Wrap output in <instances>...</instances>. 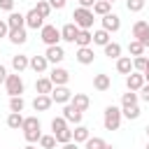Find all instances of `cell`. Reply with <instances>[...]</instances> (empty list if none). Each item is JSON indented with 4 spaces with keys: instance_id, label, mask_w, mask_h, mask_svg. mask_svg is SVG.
Segmentation results:
<instances>
[{
    "instance_id": "cell-1",
    "label": "cell",
    "mask_w": 149,
    "mask_h": 149,
    "mask_svg": "<svg viewBox=\"0 0 149 149\" xmlns=\"http://www.w3.org/2000/svg\"><path fill=\"white\" fill-rule=\"evenodd\" d=\"M102 126H105V130H119V126H121V109H119V107H114V105L105 107Z\"/></svg>"
},
{
    "instance_id": "cell-2",
    "label": "cell",
    "mask_w": 149,
    "mask_h": 149,
    "mask_svg": "<svg viewBox=\"0 0 149 149\" xmlns=\"http://www.w3.org/2000/svg\"><path fill=\"white\" fill-rule=\"evenodd\" d=\"M72 19H74V26L79 30H88L93 26V12L91 9H84V7H77L72 12Z\"/></svg>"
},
{
    "instance_id": "cell-3",
    "label": "cell",
    "mask_w": 149,
    "mask_h": 149,
    "mask_svg": "<svg viewBox=\"0 0 149 149\" xmlns=\"http://www.w3.org/2000/svg\"><path fill=\"white\" fill-rule=\"evenodd\" d=\"M40 37H42V42H44L47 47H56V44L61 42V30H58L56 26H51V23H44V26L40 28Z\"/></svg>"
},
{
    "instance_id": "cell-4",
    "label": "cell",
    "mask_w": 149,
    "mask_h": 149,
    "mask_svg": "<svg viewBox=\"0 0 149 149\" xmlns=\"http://www.w3.org/2000/svg\"><path fill=\"white\" fill-rule=\"evenodd\" d=\"M23 79H21V74H7V79H5V91L9 93V98H16V95H21L23 93Z\"/></svg>"
},
{
    "instance_id": "cell-5",
    "label": "cell",
    "mask_w": 149,
    "mask_h": 149,
    "mask_svg": "<svg viewBox=\"0 0 149 149\" xmlns=\"http://www.w3.org/2000/svg\"><path fill=\"white\" fill-rule=\"evenodd\" d=\"M49 95H51V102H58V105H68L72 100V91L68 86H54Z\"/></svg>"
},
{
    "instance_id": "cell-6",
    "label": "cell",
    "mask_w": 149,
    "mask_h": 149,
    "mask_svg": "<svg viewBox=\"0 0 149 149\" xmlns=\"http://www.w3.org/2000/svg\"><path fill=\"white\" fill-rule=\"evenodd\" d=\"M81 116H84V112H79L72 102H68V105H63V119L68 121V123H74V126H79L81 123Z\"/></svg>"
},
{
    "instance_id": "cell-7",
    "label": "cell",
    "mask_w": 149,
    "mask_h": 149,
    "mask_svg": "<svg viewBox=\"0 0 149 149\" xmlns=\"http://www.w3.org/2000/svg\"><path fill=\"white\" fill-rule=\"evenodd\" d=\"M49 79H51L54 86H68V81H70V72H68L65 68H54L51 74H49Z\"/></svg>"
},
{
    "instance_id": "cell-8",
    "label": "cell",
    "mask_w": 149,
    "mask_h": 149,
    "mask_svg": "<svg viewBox=\"0 0 149 149\" xmlns=\"http://www.w3.org/2000/svg\"><path fill=\"white\" fill-rule=\"evenodd\" d=\"M23 16H26V28H33V30H40V28L44 26V19H42V16L37 14V9H35V7H33V9L28 12V14H23Z\"/></svg>"
},
{
    "instance_id": "cell-9",
    "label": "cell",
    "mask_w": 149,
    "mask_h": 149,
    "mask_svg": "<svg viewBox=\"0 0 149 149\" xmlns=\"http://www.w3.org/2000/svg\"><path fill=\"white\" fill-rule=\"evenodd\" d=\"M119 28H121V19H119L116 14L109 12V14L102 16V30H107V33H116Z\"/></svg>"
},
{
    "instance_id": "cell-10",
    "label": "cell",
    "mask_w": 149,
    "mask_h": 149,
    "mask_svg": "<svg viewBox=\"0 0 149 149\" xmlns=\"http://www.w3.org/2000/svg\"><path fill=\"white\" fill-rule=\"evenodd\" d=\"M44 58H47L49 63H61V61L65 58V51H63V47H61V44H56V47H47Z\"/></svg>"
},
{
    "instance_id": "cell-11",
    "label": "cell",
    "mask_w": 149,
    "mask_h": 149,
    "mask_svg": "<svg viewBox=\"0 0 149 149\" xmlns=\"http://www.w3.org/2000/svg\"><path fill=\"white\" fill-rule=\"evenodd\" d=\"M126 86H128V91H140L142 86H144V77H142V72H130L128 77H126Z\"/></svg>"
},
{
    "instance_id": "cell-12",
    "label": "cell",
    "mask_w": 149,
    "mask_h": 149,
    "mask_svg": "<svg viewBox=\"0 0 149 149\" xmlns=\"http://www.w3.org/2000/svg\"><path fill=\"white\" fill-rule=\"evenodd\" d=\"M7 26H9V30L26 28V16L19 14V12H9V16H7Z\"/></svg>"
},
{
    "instance_id": "cell-13",
    "label": "cell",
    "mask_w": 149,
    "mask_h": 149,
    "mask_svg": "<svg viewBox=\"0 0 149 149\" xmlns=\"http://www.w3.org/2000/svg\"><path fill=\"white\" fill-rule=\"evenodd\" d=\"M93 58H95V54H93L91 47H79V49H77V61H79L81 65H91Z\"/></svg>"
},
{
    "instance_id": "cell-14",
    "label": "cell",
    "mask_w": 149,
    "mask_h": 149,
    "mask_svg": "<svg viewBox=\"0 0 149 149\" xmlns=\"http://www.w3.org/2000/svg\"><path fill=\"white\" fill-rule=\"evenodd\" d=\"M35 91H37V95H49V93L54 91L51 79H49V77H40V79L35 81Z\"/></svg>"
},
{
    "instance_id": "cell-15",
    "label": "cell",
    "mask_w": 149,
    "mask_h": 149,
    "mask_svg": "<svg viewBox=\"0 0 149 149\" xmlns=\"http://www.w3.org/2000/svg\"><path fill=\"white\" fill-rule=\"evenodd\" d=\"M116 72H119V74H130V72H133V61H130V56H119V58H116Z\"/></svg>"
},
{
    "instance_id": "cell-16",
    "label": "cell",
    "mask_w": 149,
    "mask_h": 149,
    "mask_svg": "<svg viewBox=\"0 0 149 149\" xmlns=\"http://www.w3.org/2000/svg\"><path fill=\"white\" fill-rule=\"evenodd\" d=\"M109 86H112V79H109V74L100 72V74H95V77H93V88H95V91H107Z\"/></svg>"
},
{
    "instance_id": "cell-17",
    "label": "cell",
    "mask_w": 149,
    "mask_h": 149,
    "mask_svg": "<svg viewBox=\"0 0 149 149\" xmlns=\"http://www.w3.org/2000/svg\"><path fill=\"white\" fill-rule=\"evenodd\" d=\"M79 112H86L88 109V105H91V100H88V95L86 93H72V100H70Z\"/></svg>"
},
{
    "instance_id": "cell-18",
    "label": "cell",
    "mask_w": 149,
    "mask_h": 149,
    "mask_svg": "<svg viewBox=\"0 0 149 149\" xmlns=\"http://www.w3.org/2000/svg\"><path fill=\"white\" fill-rule=\"evenodd\" d=\"M51 105H54L51 95H35V100H33V109L35 112H47Z\"/></svg>"
},
{
    "instance_id": "cell-19",
    "label": "cell",
    "mask_w": 149,
    "mask_h": 149,
    "mask_svg": "<svg viewBox=\"0 0 149 149\" xmlns=\"http://www.w3.org/2000/svg\"><path fill=\"white\" fill-rule=\"evenodd\" d=\"M77 33H79V28H77L74 23H65V26L61 28V40H65V42H74Z\"/></svg>"
},
{
    "instance_id": "cell-20",
    "label": "cell",
    "mask_w": 149,
    "mask_h": 149,
    "mask_svg": "<svg viewBox=\"0 0 149 149\" xmlns=\"http://www.w3.org/2000/svg\"><path fill=\"white\" fill-rule=\"evenodd\" d=\"M28 65H30V58H28V56H21V54L12 56V68H14V72H16V74H19V72H23Z\"/></svg>"
},
{
    "instance_id": "cell-21",
    "label": "cell",
    "mask_w": 149,
    "mask_h": 149,
    "mask_svg": "<svg viewBox=\"0 0 149 149\" xmlns=\"http://www.w3.org/2000/svg\"><path fill=\"white\" fill-rule=\"evenodd\" d=\"M7 37H9V42H12V44H26L28 33H26V28H19V30H9V33H7Z\"/></svg>"
},
{
    "instance_id": "cell-22",
    "label": "cell",
    "mask_w": 149,
    "mask_h": 149,
    "mask_svg": "<svg viewBox=\"0 0 149 149\" xmlns=\"http://www.w3.org/2000/svg\"><path fill=\"white\" fill-rule=\"evenodd\" d=\"M28 68H33V70H35L37 74H42V72H44V70L49 68V61H47L44 56H33V58H30V65H28Z\"/></svg>"
},
{
    "instance_id": "cell-23",
    "label": "cell",
    "mask_w": 149,
    "mask_h": 149,
    "mask_svg": "<svg viewBox=\"0 0 149 149\" xmlns=\"http://www.w3.org/2000/svg\"><path fill=\"white\" fill-rule=\"evenodd\" d=\"M88 137H91V133H88V128H86V126H81V123H79V126L72 130V140H74V144H79V142H86Z\"/></svg>"
},
{
    "instance_id": "cell-24",
    "label": "cell",
    "mask_w": 149,
    "mask_h": 149,
    "mask_svg": "<svg viewBox=\"0 0 149 149\" xmlns=\"http://www.w3.org/2000/svg\"><path fill=\"white\" fill-rule=\"evenodd\" d=\"M109 9H112V2H107V0H95V5H93V14H98V16H105V14H109Z\"/></svg>"
},
{
    "instance_id": "cell-25",
    "label": "cell",
    "mask_w": 149,
    "mask_h": 149,
    "mask_svg": "<svg viewBox=\"0 0 149 149\" xmlns=\"http://www.w3.org/2000/svg\"><path fill=\"white\" fill-rule=\"evenodd\" d=\"M74 42H77L79 47H91V42H93V33H91V30H79L77 37H74Z\"/></svg>"
},
{
    "instance_id": "cell-26",
    "label": "cell",
    "mask_w": 149,
    "mask_h": 149,
    "mask_svg": "<svg viewBox=\"0 0 149 149\" xmlns=\"http://www.w3.org/2000/svg\"><path fill=\"white\" fill-rule=\"evenodd\" d=\"M7 126H9L12 130H19V128L23 126V116H21V112H9V116H7Z\"/></svg>"
},
{
    "instance_id": "cell-27",
    "label": "cell",
    "mask_w": 149,
    "mask_h": 149,
    "mask_svg": "<svg viewBox=\"0 0 149 149\" xmlns=\"http://www.w3.org/2000/svg\"><path fill=\"white\" fill-rule=\"evenodd\" d=\"M42 126H40V119L37 116H23V126H21V130L23 133H28V130H40Z\"/></svg>"
},
{
    "instance_id": "cell-28",
    "label": "cell",
    "mask_w": 149,
    "mask_h": 149,
    "mask_svg": "<svg viewBox=\"0 0 149 149\" xmlns=\"http://www.w3.org/2000/svg\"><path fill=\"white\" fill-rule=\"evenodd\" d=\"M102 49H105V56H107V58H119V56H121V44H119V42H109V44H105Z\"/></svg>"
},
{
    "instance_id": "cell-29",
    "label": "cell",
    "mask_w": 149,
    "mask_h": 149,
    "mask_svg": "<svg viewBox=\"0 0 149 149\" xmlns=\"http://www.w3.org/2000/svg\"><path fill=\"white\" fill-rule=\"evenodd\" d=\"M93 44H100V47H105V44H109V33L107 30H95L93 33Z\"/></svg>"
},
{
    "instance_id": "cell-30",
    "label": "cell",
    "mask_w": 149,
    "mask_h": 149,
    "mask_svg": "<svg viewBox=\"0 0 149 149\" xmlns=\"http://www.w3.org/2000/svg\"><path fill=\"white\" fill-rule=\"evenodd\" d=\"M23 107H26V100H23L21 95L9 98V112H23Z\"/></svg>"
},
{
    "instance_id": "cell-31",
    "label": "cell",
    "mask_w": 149,
    "mask_h": 149,
    "mask_svg": "<svg viewBox=\"0 0 149 149\" xmlns=\"http://www.w3.org/2000/svg\"><path fill=\"white\" fill-rule=\"evenodd\" d=\"M54 137H56V142L68 144V142H72V130H70V128H65V130H61V133H54Z\"/></svg>"
},
{
    "instance_id": "cell-32",
    "label": "cell",
    "mask_w": 149,
    "mask_h": 149,
    "mask_svg": "<svg viewBox=\"0 0 149 149\" xmlns=\"http://www.w3.org/2000/svg\"><path fill=\"white\" fill-rule=\"evenodd\" d=\"M35 9H37V14H40V16H42V19H47V16H49V14H51V5H49V2H47V0H40V2H37V7H35Z\"/></svg>"
},
{
    "instance_id": "cell-33",
    "label": "cell",
    "mask_w": 149,
    "mask_h": 149,
    "mask_svg": "<svg viewBox=\"0 0 149 149\" xmlns=\"http://www.w3.org/2000/svg\"><path fill=\"white\" fill-rule=\"evenodd\" d=\"M128 51H130V56H142V54H144V47H142L137 40H130V42H128Z\"/></svg>"
},
{
    "instance_id": "cell-34",
    "label": "cell",
    "mask_w": 149,
    "mask_h": 149,
    "mask_svg": "<svg viewBox=\"0 0 149 149\" xmlns=\"http://www.w3.org/2000/svg\"><path fill=\"white\" fill-rule=\"evenodd\" d=\"M121 105H123V107H130V105H137V93H133V91H128V93H123V95H121Z\"/></svg>"
},
{
    "instance_id": "cell-35",
    "label": "cell",
    "mask_w": 149,
    "mask_h": 149,
    "mask_svg": "<svg viewBox=\"0 0 149 149\" xmlns=\"http://www.w3.org/2000/svg\"><path fill=\"white\" fill-rule=\"evenodd\" d=\"M121 116H126V119H137V116H140V107H137V105L123 107V109H121Z\"/></svg>"
},
{
    "instance_id": "cell-36",
    "label": "cell",
    "mask_w": 149,
    "mask_h": 149,
    "mask_svg": "<svg viewBox=\"0 0 149 149\" xmlns=\"http://www.w3.org/2000/svg\"><path fill=\"white\" fill-rule=\"evenodd\" d=\"M65 128H68V121H65L63 116L51 119V130H54V133H61V130H65Z\"/></svg>"
},
{
    "instance_id": "cell-37",
    "label": "cell",
    "mask_w": 149,
    "mask_h": 149,
    "mask_svg": "<svg viewBox=\"0 0 149 149\" xmlns=\"http://www.w3.org/2000/svg\"><path fill=\"white\" fill-rule=\"evenodd\" d=\"M84 144H86V149H102V147H105L107 142H105L102 137H88V140H86Z\"/></svg>"
},
{
    "instance_id": "cell-38",
    "label": "cell",
    "mask_w": 149,
    "mask_h": 149,
    "mask_svg": "<svg viewBox=\"0 0 149 149\" xmlns=\"http://www.w3.org/2000/svg\"><path fill=\"white\" fill-rule=\"evenodd\" d=\"M147 28H149V23H147V21H135V26H133V40H137Z\"/></svg>"
},
{
    "instance_id": "cell-39",
    "label": "cell",
    "mask_w": 149,
    "mask_h": 149,
    "mask_svg": "<svg viewBox=\"0 0 149 149\" xmlns=\"http://www.w3.org/2000/svg\"><path fill=\"white\" fill-rule=\"evenodd\" d=\"M144 68H147V56H135L133 58V70L135 72H144Z\"/></svg>"
},
{
    "instance_id": "cell-40",
    "label": "cell",
    "mask_w": 149,
    "mask_h": 149,
    "mask_svg": "<svg viewBox=\"0 0 149 149\" xmlns=\"http://www.w3.org/2000/svg\"><path fill=\"white\" fill-rule=\"evenodd\" d=\"M40 147L42 149H54L56 147V137L54 135H42L40 137Z\"/></svg>"
},
{
    "instance_id": "cell-41",
    "label": "cell",
    "mask_w": 149,
    "mask_h": 149,
    "mask_svg": "<svg viewBox=\"0 0 149 149\" xmlns=\"http://www.w3.org/2000/svg\"><path fill=\"white\" fill-rule=\"evenodd\" d=\"M126 9L128 12H142L144 9V0H126Z\"/></svg>"
},
{
    "instance_id": "cell-42",
    "label": "cell",
    "mask_w": 149,
    "mask_h": 149,
    "mask_svg": "<svg viewBox=\"0 0 149 149\" xmlns=\"http://www.w3.org/2000/svg\"><path fill=\"white\" fill-rule=\"evenodd\" d=\"M23 137H26V142H28V144L40 142V137H42V128H40V130H28V133H23Z\"/></svg>"
},
{
    "instance_id": "cell-43",
    "label": "cell",
    "mask_w": 149,
    "mask_h": 149,
    "mask_svg": "<svg viewBox=\"0 0 149 149\" xmlns=\"http://www.w3.org/2000/svg\"><path fill=\"white\" fill-rule=\"evenodd\" d=\"M0 9H5V12H14V0H0Z\"/></svg>"
},
{
    "instance_id": "cell-44",
    "label": "cell",
    "mask_w": 149,
    "mask_h": 149,
    "mask_svg": "<svg viewBox=\"0 0 149 149\" xmlns=\"http://www.w3.org/2000/svg\"><path fill=\"white\" fill-rule=\"evenodd\" d=\"M137 42H140V44H142V47H144V49H147V47H149V28H147V30H144V33H142V35H140V37H137Z\"/></svg>"
},
{
    "instance_id": "cell-45",
    "label": "cell",
    "mask_w": 149,
    "mask_h": 149,
    "mask_svg": "<svg viewBox=\"0 0 149 149\" xmlns=\"http://www.w3.org/2000/svg\"><path fill=\"white\" fill-rule=\"evenodd\" d=\"M47 2H49V5H51V9H63V7H65V2H68V0H47Z\"/></svg>"
},
{
    "instance_id": "cell-46",
    "label": "cell",
    "mask_w": 149,
    "mask_h": 149,
    "mask_svg": "<svg viewBox=\"0 0 149 149\" xmlns=\"http://www.w3.org/2000/svg\"><path fill=\"white\" fill-rule=\"evenodd\" d=\"M140 98H142L144 102H149V84H144V86L140 88Z\"/></svg>"
},
{
    "instance_id": "cell-47",
    "label": "cell",
    "mask_w": 149,
    "mask_h": 149,
    "mask_svg": "<svg viewBox=\"0 0 149 149\" xmlns=\"http://www.w3.org/2000/svg\"><path fill=\"white\" fill-rule=\"evenodd\" d=\"M7 33H9V26H7V21H0V37H7Z\"/></svg>"
},
{
    "instance_id": "cell-48",
    "label": "cell",
    "mask_w": 149,
    "mask_h": 149,
    "mask_svg": "<svg viewBox=\"0 0 149 149\" xmlns=\"http://www.w3.org/2000/svg\"><path fill=\"white\" fill-rule=\"evenodd\" d=\"M95 5V0H79V7H84V9H91Z\"/></svg>"
},
{
    "instance_id": "cell-49",
    "label": "cell",
    "mask_w": 149,
    "mask_h": 149,
    "mask_svg": "<svg viewBox=\"0 0 149 149\" xmlns=\"http://www.w3.org/2000/svg\"><path fill=\"white\" fill-rule=\"evenodd\" d=\"M7 74H9V72H7V68H5V65H0V84H5Z\"/></svg>"
},
{
    "instance_id": "cell-50",
    "label": "cell",
    "mask_w": 149,
    "mask_h": 149,
    "mask_svg": "<svg viewBox=\"0 0 149 149\" xmlns=\"http://www.w3.org/2000/svg\"><path fill=\"white\" fill-rule=\"evenodd\" d=\"M142 77H144V81H149V58H147V68H144V72H142Z\"/></svg>"
},
{
    "instance_id": "cell-51",
    "label": "cell",
    "mask_w": 149,
    "mask_h": 149,
    "mask_svg": "<svg viewBox=\"0 0 149 149\" xmlns=\"http://www.w3.org/2000/svg\"><path fill=\"white\" fill-rule=\"evenodd\" d=\"M63 149H79L74 142H68V144H63Z\"/></svg>"
},
{
    "instance_id": "cell-52",
    "label": "cell",
    "mask_w": 149,
    "mask_h": 149,
    "mask_svg": "<svg viewBox=\"0 0 149 149\" xmlns=\"http://www.w3.org/2000/svg\"><path fill=\"white\" fill-rule=\"evenodd\" d=\"M23 149H37V147H35V144H26Z\"/></svg>"
},
{
    "instance_id": "cell-53",
    "label": "cell",
    "mask_w": 149,
    "mask_h": 149,
    "mask_svg": "<svg viewBox=\"0 0 149 149\" xmlns=\"http://www.w3.org/2000/svg\"><path fill=\"white\" fill-rule=\"evenodd\" d=\"M102 149H114V147H112V144H105V147H102Z\"/></svg>"
},
{
    "instance_id": "cell-54",
    "label": "cell",
    "mask_w": 149,
    "mask_h": 149,
    "mask_svg": "<svg viewBox=\"0 0 149 149\" xmlns=\"http://www.w3.org/2000/svg\"><path fill=\"white\" fill-rule=\"evenodd\" d=\"M144 130H147V137H149V123H147V128H144Z\"/></svg>"
},
{
    "instance_id": "cell-55",
    "label": "cell",
    "mask_w": 149,
    "mask_h": 149,
    "mask_svg": "<svg viewBox=\"0 0 149 149\" xmlns=\"http://www.w3.org/2000/svg\"><path fill=\"white\" fill-rule=\"evenodd\" d=\"M107 2H116V0H107Z\"/></svg>"
},
{
    "instance_id": "cell-56",
    "label": "cell",
    "mask_w": 149,
    "mask_h": 149,
    "mask_svg": "<svg viewBox=\"0 0 149 149\" xmlns=\"http://www.w3.org/2000/svg\"><path fill=\"white\" fill-rule=\"evenodd\" d=\"M147 149H149V142H147Z\"/></svg>"
},
{
    "instance_id": "cell-57",
    "label": "cell",
    "mask_w": 149,
    "mask_h": 149,
    "mask_svg": "<svg viewBox=\"0 0 149 149\" xmlns=\"http://www.w3.org/2000/svg\"><path fill=\"white\" fill-rule=\"evenodd\" d=\"M37 2H40V0H37Z\"/></svg>"
}]
</instances>
